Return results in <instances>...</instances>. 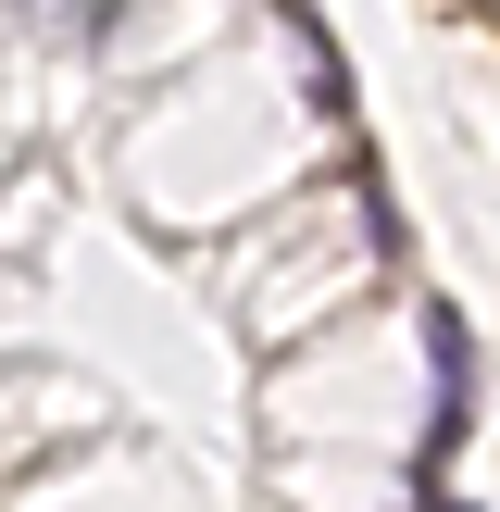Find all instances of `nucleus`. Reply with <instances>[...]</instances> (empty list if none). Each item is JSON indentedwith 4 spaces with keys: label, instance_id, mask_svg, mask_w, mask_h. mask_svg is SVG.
I'll return each instance as SVG.
<instances>
[{
    "label": "nucleus",
    "instance_id": "f257e3e1",
    "mask_svg": "<svg viewBox=\"0 0 500 512\" xmlns=\"http://www.w3.org/2000/svg\"><path fill=\"white\" fill-rule=\"evenodd\" d=\"M425 363H438V438H425V450H450V438H463V388H475V338H463V313H425Z\"/></svg>",
    "mask_w": 500,
    "mask_h": 512
},
{
    "label": "nucleus",
    "instance_id": "f03ea898",
    "mask_svg": "<svg viewBox=\"0 0 500 512\" xmlns=\"http://www.w3.org/2000/svg\"><path fill=\"white\" fill-rule=\"evenodd\" d=\"M475 13H488V25H500V0H475Z\"/></svg>",
    "mask_w": 500,
    "mask_h": 512
},
{
    "label": "nucleus",
    "instance_id": "7ed1b4c3",
    "mask_svg": "<svg viewBox=\"0 0 500 512\" xmlns=\"http://www.w3.org/2000/svg\"><path fill=\"white\" fill-rule=\"evenodd\" d=\"M450 512H463V500H450Z\"/></svg>",
    "mask_w": 500,
    "mask_h": 512
}]
</instances>
